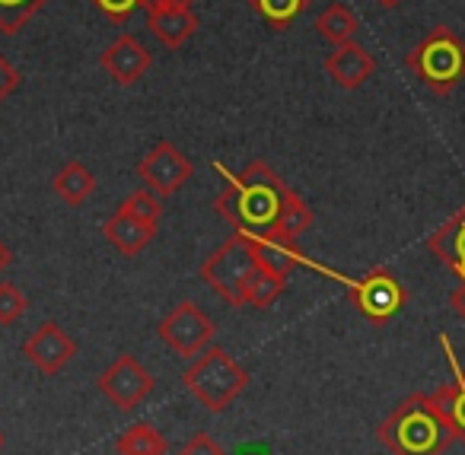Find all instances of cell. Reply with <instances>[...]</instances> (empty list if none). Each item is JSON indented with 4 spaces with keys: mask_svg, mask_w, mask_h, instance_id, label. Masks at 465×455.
<instances>
[{
    "mask_svg": "<svg viewBox=\"0 0 465 455\" xmlns=\"http://www.w3.org/2000/svg\"><path fill=\"white\" fill-rule=\"evenodd\" d=\"M96 385H99V391L112 401V408L134 410L143 398H150L156 379L150 376V370L137 357L122 353V357H115L103 372H99Z\"/></svg>",
    "mask_w": 465,
    "mask_h": 455,
    "instance_id": "cell-8",
    "label": "cell"
},
{
    "mask_svg": "<svg viewBox=\"0 0 465 455\" xmlns=\"http://www.w3.org/2000/svg\"><path fill=\"white\" fill-rule=\"evenodd\" d=\"M29 300L16 283L10 281H0V325H14V321L23 319L26 312Z\"/></svg>",
    "mask_w": 465,
    "mask_h": 455,
    "instance_id": "cell-24",
    "label": "cell"
},
{
    "mask_svg": "<svg viewBox=\"0 0 465 455\" xmlns=\"http://www.w3.org/2000/svg\"><path fill=\"white\" fill-rule=\"evenodd\" d=\"M16 86H20V71L0 54V103H4L10 93H16Z\"/></svg>",
    "mask_w": 465,
    "mask_h": 455,
    "instance_id": "cell-27",
    "label": "cell"
},
{
    "mask_svg": "<svg viewBox=\"0 0 465 455\" xmlns=\"http://www.w3.org/2000/svg\"><path fill=\"white\" fill-rule=\"evenodd\" d=\"M236 455H268V452H262V446H259V442H252V446H242Z\"/></svg>",
    "mask_w": 465,
    "mask_h": 455,
    "instance_id": "cell-31",
    "label": "cell"
},
{
    "mask_svg": "<svg viewBox=\"0 0 465 455\" xmlns=\"http://www.w3.org/2000/svg\"><path fill=\"white\" fill-rule=\"evenodd\" d=\"M52 188H54V194L64 201V204L80 207L86 198H93V192H96V175H93L84 163L71 160V163H64L58 173H54Z\"/></svg>",
    "mask_w": 465,
    "mask_h": 455,
    "instance_id": "cell-17",
    "label": "cell"
},
{
    "mask_svg": "<svg viewBox=\"0 0 465 455\" xmlns=\"http://www.w3.org/2000/svg\"><path fill=\"white\" fill-rule=\"evenodd\" d=\"M103 236H105V242L115 252H122L124 258H134L153 242L156 223H143V220H137V217H128L124 211H115L103 223Z\"/></svg>",
    "mask_w": 465,
    "mask_h": 455,
    "instance_id": "cell-15",
    "label": "cell"
},
{
    "mask_svg": "<svg viewBox=\"0 0 465 455\" xmlns=\"http://www.w3.org/2000/svg\"><path fill=\"white\" fill-rule=\"evenodd\" d=\"M450 306L456 309V315H459V319L465 321V281L459 283L456 290H452V296H450Z\"/></svg>",
    "mask_w": 465,
    "mask_h": 455,
    "instance_id": "cell-28",
    "label": "cell"
},
{
    "mask_svg": "<svg viewBox=\"0 0 465 455\" xmlns=\"http://www.w3.org/2000/svg\"><path fill=\"white\" fill-rule=\"evenodd\" d=\"M325 74L341 90H361L376 74V58L357 39L344 42V45H335V52L325 58Z\"/></svg>",
    "mask_w": 465,
    "mask_h": 455,
    "instance_id": "cell-13",
    "label": "cell"
},
{
    "mask_svg": "<svg viewBox=\"0 0 465 455\" xmlns=\"http://www.w3.org/2000/svg\"><path fill=\"white\" fill-rule=\"evenodd\" d=\"M440 347H443L446 363H450V382H440L430 391V401L446 420L452 440L465 442V366L459 363L456 347H452V341L446 334H440Z\"/></svg>",
    "mask_w": 465,
    "mask_h": 455,
    "instance_id": "cell-11",
    "label": "cell"
},
{
    "mask_svg": "<svg viewBox=\"0 0 465 455\" xmlns=\"http://www.w3.org/2000/svg\"><path fill=\"white\" fill-rule=\"evenodd\" d=\"M153 4H175V7H192L194 0H143L141 7L147 10V7H153Z\"/></svg>",
    "mask_w": 465,
    "mask_h": 455,
    "instance_id": "cell-30",
    "label": "cell"
},
{
    "mask_svg": "<svg viewBox=\"0 0 465 455\" xmlns=\"http://www.w3.org/2000/svg\"><path fill=\"white\" fill-rule=\"evenodd\" d=\"M23 357H26L42 376H58V372L77 357V341H74L58 321H42V325L23 341Z\"/></svg>",
    "mask_w": 465,
    "mask_h": 455,
    "instance_id": "cell-10",
    "label": "cell"
},
{
    "mask_svg": "<svg viewBox=\"0 0 465 455\" xmlns=\"http://www.w3.org/2000/svg\"><path fill=\"white\" fill-rule=\"evenodd\" d=\"M252 376L246 366H240L230 357V351L217 344H207L198 357L182 372V385L201 401V408L211 414H223L242 391L249 389Z\"/></svg>",
    "mask_w": 465,
    "mask_h": 455,
    "instance_id": "cell-3",
    "label": "cell"
},
{
    "mask_svg": "<svg viewBox=\"0 0 465 455\" xmlns=\"http://www.w3.org/2000/svg\"><path fill=\"white\" fill-rule=\"evenodd\" d=\"M316 33L322 35L329 45H344V42L357 39V33H361V20H357V14L348 7V4L335 0V4H329V7L316 16Z\"/></svg>",
    "mask_w": 465,
    "mask_h": 455,
    "instance_id": "cell-18",
    "label": "cell"
},
{
    "mask_svg": "<svg viewBox=\"0 0 465 455\" xmlns=\"http://www.w3.org/2000/svg\"><path fill=\"white\" fill-rule=\"evenodd\" d=\"M312 0H249V7L265 20V26H272L274 33L291 29V23H297L300 16L310 10Z\"/></svg>",
    "mask_w": 465,
    "mask_h": 455,
    "instance_id": "cell-20",
    "label": "cell"
},
{
    "mask_svg": "<svg viewBox=\"0 0 465 455\" xmlns=\"http://www.w3.org/2000/svg\"><path fill=\"white\" fill-rule=\"evenodd\" d=\"M213 169L223 175V192L213 198V211L236 232L297 242L312 226L306 201L268 163L252 160L240 175L230 173L223 163H213Z\"/></svg>",
    "mask_w": 465,
    "mask_h": 455,
    "instance_id": "cell-1",
    "label": "cell"
},
{
    "mask_svg": "<svg viewBox=\"0 0 465 455\" xmlns=\"http://www.w3.org/2000/svg\"><path fill=\"white\" fill-rule=\"evenodd\" d=\"M284 283H287V274H278V271L265 268V264H259L252 274V281H249V290H246V306L252 309H272L274 300H278L281 293H284Z\"/></svg>",
    "mask_w": 465,
    "mask_h": 455,
    "instance_id": "cell-21",
    "label": "cell"
},
{
    "mask_svg": "<svg viewBox=\"0 0 465 455\" xmlns=\"http://www.w3.org/2000/svg\"><path fill=\"white\" fill-rule=\"evenodd\" d=\"M427 249L437 255V262H443L459 281H465V204L446 220L440 230H433V236L427 239Z\"/></svg>",
    "mask_w": 465,
    "mask_h": 455,
    "instance_id": "cell-16",
    "label": "cell"
},
{
    "mask_svg": "<svg viewBox=\"0 0 465 455\" xmlns=\"http://www.w3.org/2000/svg\"><path fill=\"white\" fill-rule=\"evenodd\" d=\"M201 20L192 7H175V4H153L147 7V29L163 48H182L194 33Z\"/></svg>",
    "mask_w": 465,
    "mask_h": 455,
    "instance_id": "cell-14",
    "label": "cell"
},
{
    "mask_svg": "<svg viewBox=\"0 0 465 455\" xmlns=\"http://www.w3.org/2000/svg\"><path fill=\"white\" fill-rule=\"evenodd\" d=\"M166 449H169L166 436L147 420L131 423V427L122 430L115 440L118 455H166Z\"/></svg>",
    "mask_w": 465,
    "mask_h": 455,
    "instance_id": "cell-19",
    "label": "cell"
},
{
    "mask_svg": "<svg viewBox=\"0 0 465 455\" xmlns=\"http://www.w3.org/2000/svg\"><path fill=\"white\" fill-rule=\"evenodd\" d=\"M99 64L112 77V84L118 86H134L141 77H147V71L153 67V54L147 52L137 35H118L103 54H99Z\"/></svg>",
    "mask_w": 465,
    "mask_h": 455,
    "instance_id": "cell-12",
    "label": "cell"
},
{
    "mask_svg": "<svg viewBox=\"0 0 465 455\" xmlns=\"http://www.w3.org/2000/svg\"><path fill=\"white\" fill-rule=\"evenodd\" d=\"M10 262H14V252H10V245L0 239V274L10 268Z\"/></svg>",
    "mask_w": 465,
    "mask_h": 455,
    "instance_id": "cell-29",
    "label": "cell"
},
{
    "mask_svg": "<svg viewBox=\"0 0 465 455\" xmlns=\"http://www.w3.org/2000/svg\"><path fill=\"white\" fill-rule=\"evenodd\" d=\"M118 211H124L128 217H137L143 220V223H160L163 217V198H156L153 192H147V188H137V192H131L128 198L118 204Z\"/></svg>",
    "mask_w": 465,
    "mask_h": 455,
    "instance_id": "cell-23",
    "label": "cell"
},
{
    "mask_svg": "<svg viewBox=\"0 0 465 455\" xmlns=\"http://www.w3.org/2000/svg\"><path fill=\"white\" fill-rule=\"evenodd\" d=\"M52 0H0V35L23 33L29 20Z\"/></svg>",
    "mask_w": 465,
    "mask_h": 455,
    "instance_id": "cell-22",
    "label": "cell"
},
{
    "mask_svg": "<svg viewBox=\"0 0 465 455\" xmlns=\"http://www.w3.org/2000/svg\"><path fill=\"white\" fill-rule=\"evenodd\" d=\"M376 440L392 455H443L456 442L424 391H414L395 404L376 427Z\"/></svg>",
    "mask_w": 465,
    "mask_h": 455,
    "instance_id": "cell-2",
    "label": "cell"
},
{
    "mask_svg": "<svg viewBox=\"0 0 465 455\" xmlns=\"http://www.w3.org/2000/svg\"><path fill=\"white\" fill-rule=\"evenodd\" d=\"M179 455H226V449L220 446L213 436L207 433H194L192 440L185 442V446L179 449Z\"/></svg>",
    "mask_w": 465,
    "mask_h": 455,
    "instance_id": "cell-26",
    "label": "cell"
},
{
    "mask_svg": "<svg viewBox=\"0 0 465 455\" xmlns=\"http://www.w3.org/2000/svg\"><path fill=\"white\" fill-rule=\"evenodd\" d=\"M143 0H93V7L103 16H109L112 23H128L131 14L141 7Z\"/></svg>",
    "mask_w": 465,
    "mask_h": 455,
    "instance_id": "cell-25",
    "label": "cell"
},
{
    "mask_svg": "<svg viewBox=\"0 0 465 455\" xmlns=\"http://www.w3.org/2000/svg\"><path fill=\"white\" fill-rule=\"evenodd\" d=\"M259 258H255L252 239L246 232H232L220 249H213L201 264V281L213 290L217 296H223L232 309L246 306V290L252 281Z\"/></svg>",
    "mask_w": 465,
    "mask_h": 455,
    "instance_id": "cell-5",
    "label": "cell"
},
{
    "mask_svg": "<svg viewBox=\"0 0 465 455\" xmlns=\"http://www.w3.org/2000/svg\"><path fill=\"white\" fill-rule=\"evenodd\" d=\"M194 166L188 163V156L175 147L173 141H160L150 147V153L137 163V179L143 182L147 192H153L156 198H169L175 194L188 179H192Z\"/></svg>",
    "mask_w": 465,
    "mask_h": 455,
    "instance_id": "cell-9",
    "label": "cell"
},
{
    "mask_svg": "<svg viewBox=\"0 0 465 455\" xmlns=\"http://www.w3.org/2000/svg\"><path fill=\"white\" fill-rule=\"evenodd\" d=\"M0 449H4V433H0Z\"/></svg>",
    "mask_w": 465,
    "mask_h": 455,
    "instance_id": "cell-33",
    "label": "cell"
},
{
    "mask_svg": "<svg viewBox=\"0 0 465 455\" xmlns=\"http://www.w3.org/2000/svg\"><path fill=\"white\" fill-rule=\"evenodd\" d=\"M405 67L420 86L433 96H450L465 80V42L452 26H433L411 52L405 54Z\"/></svg>",
    "mask_w": 465,
    "mask_h": 455,
    "instance_id": "cell-4",
    "label": "cell"
},
{
    "mask_svg": "<svg viewBox=\"0 0 465 455\" xmlns=\"http://www.w3.org/2000/svg\"><path fill=\"white\" fill-rule=\"evenodd\" d=\"M156 334L179 357H198L207 344H213L217 325H213V319H207L201 306H194L192 300H182L160 319Z\"/></svg>",
    "mask_w": 465,
    "mask_h": 455,
    "instance_id": "cell-7",
    "label": "cell"
},
{
    "mask_svg": "<svg viewBox=\"0 0 465 455\" xmlns=\"http://www.w3.org/2000/svg\"><path fill=\"white\" fill-rule=\"evenodd\" d=\"M303 264L306 268H316L319 274L331 277V281L344 283V287L351 290V300H354L357 312H361L367 321H373V325H386V321L395 319L408 302L405 287H401V281L389 268H373V271H367V277L354 281V277L338 274V271L310 262V258H303Z\"/></svg>",
    "mask_w": 465,
    "mask_h": 455,
    "instance_id": "cell-6",
    "label": "cell"
},
{
    "mask_svg": "<svg viewBox=\"0 0 465 455\" xmlns=\"http://www.w3.org/2000/svg\"><path fill=\"white\" fill-rule=\"evenodd\" d=\"M376 4H380V7H399V4H401V0H376Z\"/></svg>",
    "mask_w": 465,
    "mask_h": 455,
    "instance_id": "cell-32",
    "label": "cell"
}]
</instances>
